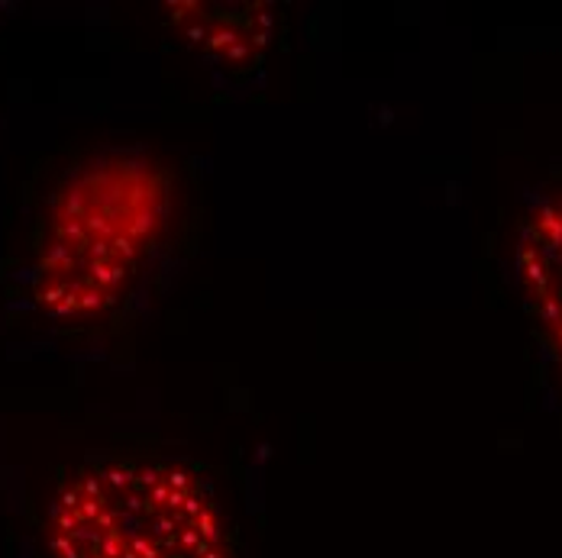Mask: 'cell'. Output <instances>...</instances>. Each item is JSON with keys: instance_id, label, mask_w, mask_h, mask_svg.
Listing matches in <instances>:
<instances>
[{"instance_id": "6da1fadb", "label": "cell", "mask_w": 562, "mask_h": 558, "mask_svg": "<svg viewBox=\"0 0 562 558\" xmlns=\"http://www.w3.org/2000/svg\"><path fill=\"white\" fill-rule=\"evenodd\" d=\"M178 174L143 146H101L61 168L26 236V307L61 333L120 320L178 242Z\"/></svg>"}, {"instance_id": "3957f363", "label": "cell", "mask_w": 562, "mask_h": 558, "mask_svg": "<svg viewBox=\"0 0 562 558\" xmlns=\"http://www.w3.org/2000/svg\"><path fill=\"white\" fill-rule=\"evenodd\" d=\"M514 272L547 375L562 397V171L533 187L524 204Z\"/></svg>"}, {"instance_id": "277c9868", "label": "cell", "mask_w": 562, "mask_h": 558, "mask_svg": "<svg viewBox=\"0 0 562 558\" xmlns=\"http://www.w3.org/2000/svg\"><path fill=\"white\" fill-rule=\"evenodd\" d=\"M171 10L178 23H184V36L188 43L201 46L211 58H226V61H243L249 49H256V43H266L269 30H259V23H269L266 7H207L198 3L201 13H191L188 3H175Z\"/></svg>"}, {"instance_id": "7a4b0ae2", "label": "cell", "mask_w": 562, "mask_h": 558, "mask_svg": "<svg viewBox=\"0 0 562 558\" xmlns=\"http://www.w3.org/2000/svg\"><path fill=\"white\" fill-rule=\"evenodd\" d=\"M36 558H239L214 481L149 448L88 452L56 478L36 520Z\"/></svg>"}]
</instances>
